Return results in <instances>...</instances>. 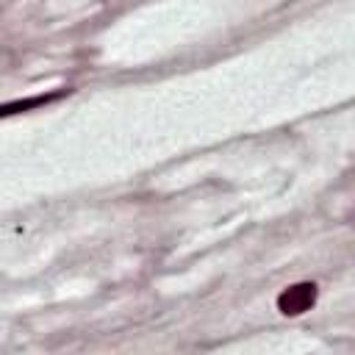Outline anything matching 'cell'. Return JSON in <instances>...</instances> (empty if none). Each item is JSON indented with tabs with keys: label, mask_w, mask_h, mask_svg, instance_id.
Listing matches in <instances>:
<instances>
[{
	"label": "cell",
	"mask_w": 355,
	"mask_h": 355,
	"mask_svg": "<svg viewBox=\"0 0 355 355\" xmlns=\"http://www.w3.org/2000/svg\"><path fill=\"white\" fill-rule=\"evenodd\" d=\"M316 297H319L316 283H311V280L294 283V286H288L277 294V311L283 316H300V313H305L316 305Z\"/></svg>",
	"instance_id": "1"
},
{
	"label": "cell",
	"mask_w": 355,
	"mask_h": 355,
	"mask_svg": "<svg viewBox=\"0 0 355 355\" xmlns=\"http://www.w3.org/2000/svg\"><path fill=\"white\" fill-rule=\"evenodd\" d=\"M67 92H69V89H58V92H50V94H36V97H28V100L6 103V105H3V116H11V114H17V111H31V108H36V105H47V103L64 97Z\"/></svg>",
	"instance_id": "2"
}]
</instances>
